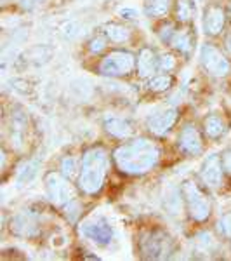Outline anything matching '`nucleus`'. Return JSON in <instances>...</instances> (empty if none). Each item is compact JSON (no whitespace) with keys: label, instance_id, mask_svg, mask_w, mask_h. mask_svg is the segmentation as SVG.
Listing matches in <instances>:
<instances>
[{"label":"nucleus","instance_id":"nucleus-11","mask_svg":"<svg viewBox=\"0 0 231 261\" xmlns=\"http://www.w3.org/2000/svg\"><path fill=\"white\" fill-rule=\"evenodd\" d=\"M224 21H226V14L221 7L217 6H211L207 7L204 16V28L207 35H217L221 33L222 27H224Z\"/></svg>","mask_w":231,"mask_h":261},{"label":"nucleus","instance_id":"nucleus-6","mask_svg":"<svg viewBox=\"0 0 231 261\" xmlns=\"http://www.w3.org/2000/svg\"><path fill=\"white\" fill-rule=\"evenodd\" d=\"M200 60H201V65L204 68L209 71L214 77H224L228 75L229 71V61L224 58V54L221 53L219 49H216L214 45H201V50H200Z\"/></svg>","mask_w":231,"mask_h":261},{"label":"nucleus","instance_id":"nucleus-2","mask_svg":"<svg viewBox=\"0 0 231 261\" xmlns=\"http://www.w3.org/2000/svg\"><path fill=\"white\" fill-rule=\"evenodd\" d=\"M108 153L101 146L91 148L83 155L80 176H78V185L85 193H98L101 190L108 172Z\"/></svg>","mask_w":231,"mask_h":261},{"label":"nucleus","instance_id":"nucleus-8","mask_svg":"<svg viewBox=\"0 0 231 261\" xmlns=\"http://www.w3.org/2000/svg\"><path fill=\"white\" fill-rule=\"evenodd\" d=\"M142 251L148 258H163L170 251V237L162 231H153L150 233V237L142 241Z\"/></svg>","mask_w":231,"mask_h":261},{"label":"nucleus","instance_id":"nucleus-17","mask_svg":"<svg viewBox=\"0 0 231 261\" xmlns=\"http://www.w3.org/2000/svg\"><path fill=\"white\" fill-rule=\"evenodd\" d=\"M170 7V0H145L142 11L148 18H162Z\"/></svg>","mask_w":231,"mask_h":261},{"label":"nucleus","instance_id":"nucleus-12","mask_svg":"<svg viewBox=\"0 0 231 261\" xmlns=\"http://www.w3.org/2000/svg\"><path fill=\"white\" fill-rule=\"evenodd\" d=\"M104 129H106L108 134L119 138V140H125V138H129L134 130L131 122L122 119V117H115V115L104 117Z\"/></svg>","mask_w":231,"mask_h":261},{"label":"nucleus","instance_id":"nucleus-18","mask_svg":"<svg viewBox=\"0 0 231 261\" xmlns=\"http://www.w3.org/2000/svg\"><path fill=\"white\" fill-rule=\"evenodd\" d=\"M39 174V162L35 161H30L26 162L23 167L19 169V174H18V187H24V185H30L35 176Z\"/></svg>","mask_w":231,"mask_h":261},{"label":"nucleus","instance_id":"nucleus-27","mask_svg":"<svg viewBox=\"0 0 231 261\" xmlns=\"http://www.w3.org/2000/svg\"><path fill=\"white\" fill-rule=\"evenodd\" d=\"M120 18H124V19H134L137 16V12L134 11V9H120Z\"/></svg>","mask_w":231,"mask_h":261},{"label":"nucleus","instance_id":"nucleus-9","mask_svg":"<svg viewBox=\"0 0 231 261\" xmlns=\"http://www.w3.org/2000/svg\"><path fill=\"white\" fill-rule=\"evenodd\" d=\"M178 120V112L176 108H165V110H160L148 119V129L157 136H163L172 129V125Z\"/></svg>","mask_w":231,"mask_h":261},{"label":"nucleus","instance_id":"nucleus-22","mask_svg":"<svg viewBox=\"0 0 231 261\" xmlns=\"http://www.w3.org/2000/svg\"><path fill=\"white\" fill-rule=\"evenodd\" d=\"M61 169H63V174L71 179L77 174V161H75L73 157H66L65 161L61 162Z\"/></svg>","mask_w":231,"mask_h":261},{"label":"nucleus","instance_id":"nucleus-5","mask_svg":"<svg viewBox=\"0 0 231 261\" xmlns=\"http://www.w3.org/2000/svg\"><path fill=\"white\" fill-rule=\"evenodd\" d=\"M45 190H47V197L50 202L56 205L68 204L71 197H73V188L68 183V179H65L57 172H49L45 176Z\"/></svg>","mask_w":231,"mask_h":261},{"label":"nucleus","instance_id":"nucleus-20","mask_svg":"<svg viewBox=\"0 0 231 261\" xmlns=\"http://www.w3.org/2000/svg\"><path fill=\"white\" fill-rule=\"evenodd\" d=\"M104 33H106V37L111 42H125V40H129V37H131L129 28L122 27V24H117V23L106 24V27H104Z\"/></svg>","mask_w":231,"mask_h":261},{"label":"nucleus","instance_id":"nucleus-16","mask_svg":"<svg viewBox=\"0 0 231 261\" xmlns=\"http://www.w3.org/2000/svg\"><path fill=\"white\" fill-rule=\"evenodd\" d=\"M193 42H195V39H193L191 33L188 30H181V32H174L169 44L181 54H190L193 49Z\"/></svg>","mask_w":231,"mask_h":261},{"label":"nucleus","instance_id":"nucleus-3","mask_svg":"<svg viewBox=\"0 0 231 261\" xmlns=\"http://www.w3.org/2000/svg\"><path fill=\"white\" fill-rule=\"evenodd\" d=\"M183 195L186 199L188 211L195 221H205L211 214V202L205 197V193L196 187L193 181H184Z\"/></svg>","mask_w":231,"mask_h":261},{"label":"nucleus","instance_id":"nucleus-15","mask_svg":"<svg viewBox=\"0 0 231 261\" xmlns=\"http://www.w3.org/2000/svg\"><path fill=\"white\" fill-rule=\"evenodd\" d=\"M204 129H205V134H207L209 138H212V140H217V138H221L222 134L226 133V124H224V120H222L219 115H216V113H211L209 117H205Z\"/></svg>","mask_w":231,"mask_h":261},{"label":"nucleus","instance_id":"nucleus-19","mask_svg":"<svg viewBox=\"0 0 231 261\" xmlns=\"http://www.w3.org/2000/svg\"><path fill=\"white\" fill-rule=\"evenodd\" d=\"M195 14V2L193 0H178L176 2V18L181 23H188Z\"/></svg>","mask_w":231,"mask_h":261},{"label":"nucleus","instance_id":"nucleus-26","mask_svg":"<svg viewBox=\"0 0 231 261\" xmlns=\"http://www.w3.org/2000/svg\"><path fill=\"white\" fill-rule=\"evenodd\" d=\"M104 47H106V40H104L103 37H96V39H92L89 44V49L92 53H101Z\"/></svg>","mask_w":231,"mask_h":261},{"label":"nucleus","instance_id":"nucleus-28","mask_svg":"<svg viewBox=\"0 0 231 261\" xmlns=\"http://www.w3.org/2000/svg\"><path fill=\"white\" fill-rule=\"evenodd\" d=\"M222 166H224V169L231 174V150H228L222 155Z\"/></svg>","mask_w":231,"mask_h":261},{"label":"nucleus","instance_id":"nucleus-10","mask_svg":"<svg viewBox=\"0 0 231 261\" xmlns=\"http://www.w3.org/2000/svg\"><path fill=\"white\" fill-rule=\"evenodd\" d=\"M222 159L219 155H211L209 159H205L204 166L200 169V176L204 179V183L211 188H217L222 181Z\"/></svg>","mask_w":231,"mask_h":261},{"label":"nucleus","instance_id":"nucleus-1","mask_svg":"<svg viewBox=\"0 0 231 261\" xmlns=\"http://www.w3.org/2000/svg\"><path fill=\"white\" fill-rule=\"evenodd\" d=\"M119 169L125 174H145L157 166L160 150L153 141L137 138L119 146L113 153Z\"/></svg>","mask_w":231,"mask_h":261},{"label":"nucleus","instance_id":"nucleus-24","mask_svg":"<svg viewBox=\"0 0 231 261\" xmlns=\"http://www.w3.org/2000/svg\"><path fill=\"white\" fill-rule=\"evenodd\" d=\"M196 242H198L205 251H211L212 247H216V242H214L211 233H200L198 237H196Z\"/></svg>","mask_w":231,"mask_h":261},{"label":"nucleus","instance_id":"nucleus-25","mask_svg":"<svg viewBox=\"0 0 231 261\" xmlns=\"http://www.w3.org/2000/svg\"><path fill=\"white\" fill-rule=\"evenodd\" d=\"M219 230L226 235V237H229V239H231V213L221 218V221H219Z\"/></svg>","mask_w":231,"mask_h":261},{"label":"nucleus","instance_id":"nucleus-29","mask_svg":"<svg viewBox=\"0 0 231 261\" xmlns=\"http://www.w3.org/2000/svg\"><path fill=\"white\" fill-rule=\"evenodd\" d=\"M226 47H228V50L231 53V35H228V39H226Z\"/></svg>","mask_w":231,"mask_h":261},{"label":"nucleus","instance_id":"nucleus-21","mask_svg":"<svg viewBox=\"0 0 231 261\" xmlns=\"http://www.w3.org/2000/svg\"><path fill=\"white\" fill-rule=\"evenodd\" d=\"M172 86V79L169 75H158V77H153L150 81V89L155 92H162L167 91Z\"/></svg>","mask_w":231,"mask_h":261},{"label":"nucleus","instance_id":"nucleus-13","mask_svg":"<svg viewBox=\"0 0 231 261\" xmlns=\"http://www.w3.org/2000/svg\"><path fill=\"white\" fill-rule=\"evenodd\" d=\"M179 146L183 151L190 155H196L201 151V138L193 125H186L179 134Z\"/></svg>","mask_w":231,"mask_h":261},{"label":"nucleus","instance_id":"nucleus-14","mask_svg":"<svg viewBox=\"0 0 231 261\" xmlns=\"http://www.w3.org/2000/svg\"><path fill=\"white\" fill-rule=\"evenodd\" d=\"M157 66H158V63H157V58H155L153 50L148 47L141 49L139 56H137V73H139V77L146 79V77H150V75H153Z\"/></svg>","mask_w":231,"mask_h":261},{"label":"nucleus","instance_id":"nucleus-4","mask_svg":"<svg viewBox=\"0 0 231 261\" xmlns=\"http://www.w3.org/2000/svg\"><path fill=\"white\" fill-rule=\"evenodd\" d=\"M136 66V58L127 50H113L99 65V71L108 77H122L129 75Z\"/></svg>","mask_w":231,"mask_h":261},{"label":"nucleus","instance_id":"nucleus-7","mask_svg":"<svg viewBox=\"0 0 231 261\" xmlns=\"http://www.w3.org/2000/svg\"><path fill=\"white\" fill-rule=\"evenodd\" d=\"M80 231L85 239H89L91 242L98 244V246H108L113 239V230L106 221L98 220V221H85L80 226Z\"/></svg>","mask_w":231,"mask_h":261},{"label":"nucleus","instance_id":"nucleus-23","mask_svg":"<svg viewBox=\"0 0 231 261\" xmlns=\"http://www.w3.org/2000/svg\"><path fill=\"white\" fill-rule=\"evenodd\" d=\"M174 66H176V60H174V56H170V54H162V56L158 58V68L160 70L170 71Z\"/></svg>","mask_w":231,"mask_h":261}]
</instances>
